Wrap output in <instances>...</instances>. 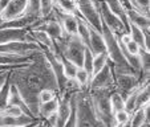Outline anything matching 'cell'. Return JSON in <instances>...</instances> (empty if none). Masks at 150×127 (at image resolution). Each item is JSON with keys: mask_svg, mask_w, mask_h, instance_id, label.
<instances>
[{"mask_svg": "<svg viewBox=\"0 0 150 127\" xmlns=\"http://www.w3.org/2000/svg\"><path fill=\"white\" fill-rule=\"evenodd\" d=\"M9 79L19 90L31 114L36 118H39L37 110L40 103L37 95L40 91L48 88L59 93L56 78L42 52L37 53L29 64L9 70Z\"/></svg>", "mask_w": 150, "mask_h": 127, "instance_id": "obj_1", "label": "cell"}, {"mask_svg": "<svg viewBox=\"0 0 150 127\" xmlns=\"http://www.w3.org/2000/svg\"><path fill=\"white\" fill-rule=\"evenodd\" d=\"M113 89H88L89 101L97 119L104 127H113V111L109 103V94Z\"/></svg>", "mask_w": 150, "mask_h": 127, "instance_id": "obj_2", "label": "cell"}, {"mask_svg": "<svg viewBox=\"0 0 150 127\" xmlns=\"http://www.w3.org/2000/svg\"><path fill=\"white\" fill-rule=\"evenodd\" d=\"M76 127H104L93 111L88 89L76 93Z\"/></svg>", "mask_w": 150, "mask_h": 127, "instance_id": "obj_3", "label": "cell"}, {"mask_svg": "<svg viewBox=\"0 0 150 127\" xmlns=\"http://www.w3.org/2000/svg\"><path fill=\"white\" fill-rule=\"evenodd\" d=\"M79 16L88 24L91 28L101 33V17L97 8V4L93 0H76Z\"/></svg>", "mask_w": 150, "mask_h": 127, "instance_id": "obj_4", "label": "cell"}, {"mask_svg": "<svg viewBox=\"0 0 150 127\" xmlns=\"http://www.w3.org/2000/svg\"><path fill=\"white\" fill-rule=\"evenodd\" d=\"M96 4H97V8H98V12H100L101 23L108 27V28L110 29L112 33L116 34V36H121L122 33H126L122 21L116 16V15H113L110 11H109L106 4L104 3V0H98V1H96Z\"/></svg>", "mask_w": 150, "mask_h": 127, "instance_id": "obj_5", "label": "cell"}, {"mask_svg": "<svg viewBox=\"0 0 150 127\" xmlns=\"http://www.w3.org/2000/svg\"><path fill=\"white\" fill-rule=\"evenodd\" d=\"M114 90L121 93L124 97L137 89L139 85V79L137 74H130V73H114Z\"/></svg>", "mask_w": 150, "mask_h": 127, "instance_id": "obj_6", "label": "cell"}, {"mask_svg": "<svg viewBox=\"0 0 150 127\" xmlns=\"http://www.w3.org/2000/svg\"><path fill=\"white\" fill-rule=\"evenodd\" d=\"M88 89H113L114 90V76L110 62H108L98 73L92 77Z\"/></svg>", "mask_w": 150, "mask_h": 127, "instance_id": "obj_7", "label": "cell"}, {"mask_svg": "<svg viewBox=\"0 0 150 127\" xmlns=\"http://www.w3.org/2000/svg\"><path fill=\"white\" fill-rule=\"evenodd\" d=\"M13 41H25L32 42V34L29 29H21V28H4L0 29V45L7 44V42Z\"/></svg>", "mask_w": 150, "mask_h": 127, "instance_id": "obj_8", "label": "cell"}, {"mask_svg": "<svg viewBox=\"0 0 150 127\" xmlns=\"http://www.w3.org/2000/svg\"><path fill=\"white\" fill-rule=\"evenodd\" d=\"M28 0H9L7 8L0 13V21H7V20L17 19L25 13Z\"/></svg>", "mask_w": 150, "mask_h": 127, "instance_id": "obj_9", "label": "cell"}, {"mask_svg": "<svg viewBox=\"0 0 150 127\" xmlns=\"http://www.w3.org/2000/svg\"><path fill=\"white\" fill-rule=\"evenodd\" d=\"M54 16L61 24V28L67 36H74L77 34V16L68 13H61V12L53 9Z\"/></svg>", "mask_w": 150, "mask_h": 127, "instance_id": "obj_10", "label": "cell"}, {"mask_svg": "<svg viewBox=\"0 0 150 127\" xmlns=\"http://www.w3.org/2000/svg\"><path fill=\"white\" fill-rule=\"evenodd\" d=\"M41 121L40 118L29 115H21V116H11L0 113V127H17V126H25V124L33 123V122Z\"/></svg>", "mask_w": 150, "mask_h": 127, "instance_id": "obj_11", "label": "cell"}, {"mask_svg": "<svg viewBox=\"0 0 150 127\" xmlns=\"http://www.w3.org/2000/svg\"><path fill=\"white\" fill-rule=\"evenodd\" d=\"M126 16L129 20V24L141 28L144 32H149L150 29V21H149V16L142 12L137 11L134 8H126Z\"/></svg>", "mask_w": 150, "mask_h": 127, "instance_id": "obj_12", "label": "cell"}, {"mask_svg": "<svg viewBox=\"0 0 150 127\" xmlns=\"http://www.w3.org/2000/svg\"><path fill=\"white\" fill-rule=\"evenodd\" d=\"M104 3L106 4V7L109 8V11H110L112 13L116 15V16L121 20L125 27L126 33H129V27H130V24H129V20H127V16H126V8H125V6L122 4L121 0H104Z\"/></svg>", "mask_w": 150, "mask_h": 127, "instance_id": "obj_13", "label": "cell"}, {"mask_svg": "<svg viewBox=\"0 0 150 127\" xmlns=\"http://www.w3.org/2000/svg\"><path fill=\"white\" fill-rule=\"evenodd\" d=\"M88 49L92 52L93 56L106 52L104 37H102V34L100 33V32L94 31L93 28H91V37H89V48Z\"/></svg>", "mask_w": 150, "mask_h": 127, "instance_id": "obj_14", "label": "cell"}, {"mask_svg": "<svg viewBox=\"0 0 150 127\" xmlns=\"http://www.w3.org/2000/svg\"><path fill=\"white\" fill-rule=\"evenodd\" d=\"M35 56L28 57V56H13V54H8V53H0V65L23 66V65L29 64L33 60Z\"/></svg>", "mask_w": 150, "mask_h": 127, "instance_id": "obj_15", "label": "cell"}, {"mask_svg": "<svg viewBox=\"0 0 150 127\" xmlns=\"http://www.w3.org/2000/svg\"><path fill=\"white\" fill-rule=\"evenodd\" d=\"M8 105H15V106H19L21 110H23V113L25 114V115H29V116H33L31 114V111H29V109L27 107L25 102L23 101V98H21V95H20L19 90L16 89V86H15L13 83L11 82V88H9V95H8ZM36 118V116H35Z\"/></svg>", "mask_w": 150, "mask_h": 127, "instance_id": "obj_16", "label": "cell"}, {"mask_svg": "<svg viewBox=\"0 0 150 127\" xmlns=\"http://www.w3.org/2000/svg\"><path fill=\"white\" fill-rule=\"evenodd\" d=\"M57 106H59V95L56 98H53L52 101L45 102V103H40L39 105V110H37V116L41 121H45L47 118H49L51 115L56 114Z\"/></svg>", "mask_w": 150, "mask_h": 127, "instance_id": "obj_17", "label": "cell"}, {"mask_svg": "<svg viewBox=\"0 0 150 127\" xmlns=\"http://www.w3.org/2000/svg\"><path fill=\"white\" fill-rule=\"evenodd\" d=\"M53 7L56 11L61 12V13L79 16L76 0H53Z\"/></svg>", "mask_w": 150, "mask_h": 127, "instance_id": "obj_18", "label": "cell"}, {"mask_svg": "<svg viewBox=\"0 0 150 127\" xmlns=\"http://www.w3.org/2000/svg\"><path fill=\"white\" fill-rule=\"evenodd\" d=\"M77 37L81 40L86 48H89V37H91V27L85 23L80 16H77Z\"/></svg>", "mask_w": 150, "mask_h": 127, "instance_id": "obj_19", "label": "cell"}, {"mask_svg": "<svg viewBox=\"0 0 150 127\" xmlns=\"http://www.w3.org/2000/svg\"><path fill=\"white\" fill-rule=\"evenodd\" d=\"M146 103H150V90H149V82L141 85L137 88V98H136V110Z\"/></svg>", "mask_w": 150, "mask_h": 127, "instance_id": "obj_20", "label": "cell"}, {"mask_svg": "<svg viewBox=\"0 0 150 127\" xmlns=\"http://www.w3.org/2000/svg\"><path fill=\"white\" fill-rule=\"evenodd\" d=\"M109 103H110L112 111L116 113L118 110H125V97L117 90H112L109 94Z\"/></svg>", "mask_w": 150, "mask_h": 127, "instance_id": "obj_21", "label": "cell"}, {"mask_svg": "<svg viewBox=\"0 0 150 127\" xmlns=\"http://www.w3.org/2000/svg\"><path fill=\"white\" fill-rule=\"evenodd\" d=\"M57 58L61 61V65H62V70H64V76H65L67 79H73L74 76L77 73V66L74 65L73 62H71L69 60H67L65 57L62 56V54H57Z\"/></svg>", "mask_w": 150, "mask_h": 127, "instance_id": "obj_22", "label": "cell"}, {"mask_svg": "<svg viewBox=\"0 0 150 127\" xmlns=\"http://www.w3.org/2000/svg\"><path fill=\"white\" fill-rule=\"evenodd\" d=\"M109 62V57L106 54V52L104 53H100V54H96L93 57V68H92V77L94 76L96 73H98L102 68H104L106 64Z\"/></svg>", "mask_w": 150, "mask_h": 127, "instance_id": "obj_23", "label": "cell"}, {"mask_svg": "<svg viewBox=\"0 0 150 127\" xmlns=\"http://www.w3.org/2000/svg\"><path fill=\"white\" fill-rule=\"evenodd\" d=\"M73 79L77 82V83H79V86L82 89V90H86V89H88V86H89V82H91V76H89L88 72L85 70V69L79 68Z\"/></svg>", "mask_w": 150, "mask_h": 127, "instance_id": "obj_24", "label": "cell"}, {"mask_svg": "<svg viewBox=\"0 0 150 127\" xmlns=\"http://www.w3.org/2000/svg\"><path fill=\"white\" fill-rule=\"evenodd\" d=\"M9 88H11V79H9V76H8L7 81L4 82V85L0 89V113H3V110L7 107V105H8Z\"/></svg>", "mask_w": 150, "mask_h": 127, "instance_id": "obj_25", "label": "cell"}, {"mask_svg": "<svg viewBox=\"0 0 150 127\" xmlns=\"http://www.w3.org/2000/svg\"><path fill=\"white\" fill-rule=\"evenodd\" d=\"M53 0H40V8H39V15L41 19L51 16L53 13Z\"/></svg>", "mask_w": 150, "mask_h": 127, "instance_id": "obj_26", "label": "cell"}, {"mask_svg": "<svg viewBox=\"0 0 150 127\" xmlns=\"http://www.w3.org/2000/svg\"><path fill=\"white\" fill-rule=\"evenodd\" d=\"M57 95H59V93H57L56 90L47 88V89H42V90L40 91L39 95H37V99H39V103H45V102H49L53 98H56Z\"/></svg>", "mask_w": 150, "mask_h": 127, "instance_id": "obj_27", "label": "cell"}, {"mask_svg": "<svg viewBox=\"0 0 150 127\" xmlns=\"http://www.w3.org/2000/svg\"><path fill=\"white\" fill-rule=\"evenodd\" d=\"M93 54H92V52L89 51L88 48H85V53H84V60H82V69H85V70L88 72V74L91 76L92 78V68H93Z\"/></svg>", "mask_w": 150, "mask_h": 127, "instance_id": "obj_28", "label": "cell"}, {"mask_svg": "<svg viewBox=\"0 0 150 127\" xmlns=\"http://www.w3.org/2000/svg\"><path fill=\"white\" fill-rule=\"evenodd\" d=\"M129 119H130V114L126 110H118L116 113H113L114 124H125L129 122Z\"/></svg>", "mask_w": 150, "mask_h": 127, "instance_id": "obj_29", "label": "cell"}, {"mask_svg": "<svg viewBox=\"0 0 150 127\" xmlns=\"http://www.w3.org/2000/svg\"><path fill=\"white\" fill-rule=\"evenodd\" d=\"M39 8H40V0H28V6H27L25 13H24V15H29V16H37V17H40Z\"/></svg>", "mask_w": 150, "mask_h": 127, "instance_id": "obj_30", "label": "cell"}, {"mask_svg": "<svg viewBox=\"0 0 150 127\" xmlns=\"http://www.w3.org/2000/svg\"><path fill=\"white\" fill-rule=\"evenodd\" d=\"M3 114H6V115H11V116L24 115L23 110H21L19 106H15V105H7V107L3 110Z\"/></svg>", "mask_w": 150, "mask_h": 127, "instance_id": "obj_31", "label": "cell"}, {"mask_svg": "<svg viewBox=\"0 0 150 127\" xmlns=\"http://www.w3.org/2000/svg\"><path fill=\"white\" fill-rule=\"evenodd\" d=\"M149 8H150V0H136L134 9L149 16Z\"/></svg>", "mask_w": 150, "mask_h": 127, "instance_id": "obj_32", "label": "cell"}, {"mask_svg": "<svg viewBox=\"0 0 150 127\" xmlns=\"http://www.w3.org/2000/svg\"><path fill=\"white\" fill-rule=\"evenodd\" d=\"M12 70V69H11ZM9 76V70H4V72H0V89H1V86L4 85V82L7 81V78H8Z\"/></svg>", "mask_w": 150, "mask_h": 127, "instance_id": "obj_33", "label": "cell"}, {"mask_svg": "<svg viewBox=\"0 0 150 127\" xmlns=\"http://www.w3.org/2000/svg\"><path fill=\"white\" fill-rule=\"evenodd\" d=\"M8 3H9V0H0V13H1V12L7 8Z\"/></svg>", "mask_w": 150, "mask_h": 127, "instance_id": "obj_34", "label": "cell"}, {"mask_svg": "<svg viewBox=\"0 0 150 127\" xmlns=\"http://www.w3.org/2000/svg\"><path fill=\"white\" fill-rule=\"evenodd\" d=\"M41 121H37V122H33V123H29V124H25V126H17V127H35L37 123H40Z\"/></svg>", "mask_w": 150, "mask_h": 127, "instance_id": "obj_35", "label": "cell"}, {"mask_svg": "<svg viewBox=\"0 0 150 127\" xmlns=\"http://www.w3.org/2000/svg\"><path fill=\"white\" fill-rule=\"evenodd\" d=\"M126 1H127V3H129V4H130V7H132V8H134V4H136V0H126Z\"/></svg>", "mask_w": 150, "mask_h": 127, "instance_id": "obj_36", "label": "cell"}, {"mask_svg": "<svg viewBox=\"0 0 150 127\" xmlns=\"http://www.w3.org/2000/svg\"><path fill=\"white\" fill-rule=\"evenodd\" d=\"M142 127H149V123H145V124H144V126H142Z\"/></svg>", "mask_w": 150, "mask_h": 127, "instance_id": "obj_37", "label": "cell"}, {"mask_svg": "<svg viewBox=\"0 0 150 127\" xmlns=\"http://www.w3.org/2000/svg\"><path fill=\"white\" fill-rule=\"evenodd\" d=\"M47 127H54V126H49V124H47Z\"/></svg>", "mask_w": 150, "mask_h": 127, "instance_id": "obj_38", "label": "cell"}, {"mask_svg": "<svg viewBox=\"0 0 150 127\" xmlns=\"http://www.w3.org/2000/svg\"><path fill=\"white\" fill-rule=\"evenodd\" d=\"M93 1H94V3H96V1H98V0H93Z\"/></svg>", "mask_w": 150, "mask_h": 127, "instance_id": "obj_39", "label": "cell"}]
</instances>
